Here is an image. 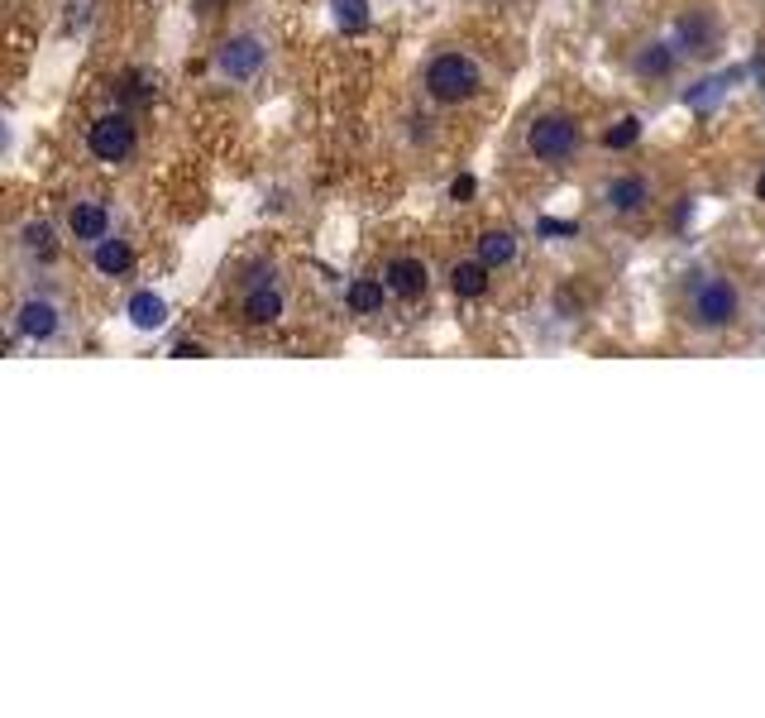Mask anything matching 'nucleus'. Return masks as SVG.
Instances as JSON below:
<instances>
[{
	"instance_id": "1",
	"label": "nucleus",
	"mask_w": 765,
	"mask_h": 718,
	"mask_svg": "<svg viewBox=\"0 0 765 718\" xmlns=\"http://www.w3.org/2000/svg\"><path fill=\"white\" fill-rule=\"evenodd\" d=\"M421 87H426V96L435 106H465V101H473L483 91V68L469 54H459V48H445V54H435L426 62Z\"/></svg>"
},
{
	"instance_id": "2",
	"label": "nucleus",
	"mask_w": 765,
	"mask_h": 718,
	"mask_svg": "<svg viewBox=\"0 0 765 718\" xmlns=\"http://www.w3.org/2000/svg\"><path fill=\"white\" fill-rule=\"evenodd\" d=\"M684 311H689L694 331H728V326L742 321V293L728 273H704L684 297Z\"/></svg>"
},
{
	"instance_id": "3",
	"label": "nucleus",
	"mask_w": 765,
	"mask_h": 718,
	"mask_svg": "<svg viewBox=\"0 0 765 718\" xmlns=\"http://www.w3.org/2000/svg\"><path fill=\"white\" fill-rule=\"evenodd\" d=\"M579 144H584V129H579L574 115L564 111H550V115H536L532 125H526V153H532L536 163H570L579 153Z\"/></svg>"
},
{
	"instance_id": "4",
	"label": "nucleus",
	"mask_w": 765,
	"mask_h": 718,
	"mask_svg": "<svg viewBox=\"0 0 765 718\" xmlns=\"http://www.w3.org/2000/svg\"><path fill=\"white\" fill-rule=\"evenodd\" d=\"M87 149H91V159H96V163H111V168L125 163V159H135V149H139L135 115H129V111H111V115H101V121H91Z\"/></svg>"
},
{
	"instance_id": "5",
	"label": "nucleus",
	"mask_w": 765,
	"mask_h": 718,
	"mask_svg": "<svg viewBox=\"0 0 765 718\" xmlns=\"http://www.w3.org/2000/svg\"><path fill=\"white\" fill-rule=\"evenodd\" d=\"M263 62H269V48H263V38H254V34H235L216 48V72L235 87L254 82V77L263 72Z\"/></svg>"
},
{
	"instance_id": "6",
	"label": "nucleus",
	"mask_w": 765,
	"mask_h": 718,
	"mask_svg": "<svg viewBox=\"0 0 765 718\" xmlns=\"http://www.w3.org/2000/svg\"><path fill=\"white\" fill-rule=\"evenodd\" d=\"M651 206V182L641 173H617L613 182H603V212L617 220H631Z\"/></svg>"
},
{
	"instance_id": "7",
	"label": "nucleus",
	"mask_w": 765,
	"mask_h": 718,
	"mask_svg": "<svg viewBox=\"0 0 765 718\" xmlns=\"http://www.w3.org/2000/svg\"><path fill=\"white\" fill-rule=\"evenodd\" d=\"M382 283H388L392 297L416 303V297H426V287H431V269H426V259H416V254H398L388 269H382Z\"/></svg>"
},
{
	"instance_id": "8",
	"label": "nucleus",
	"mask_w": 765,
	"mask_h": 718,
	"mask_svg": "<svg viewBox=\"0 0 765 718\" xmlns=\"http://www.w3.org/2000/svg\"><path fill=\"white\" fill-rule=\"evenodd\" d=\"M58 326H62V317L48 297H24L15 311V335H24V341H53Z\"/></svg>"
},
{
	"instance_id": "9",
	"label": "nucleus",
	"mask_w": 765,
	"mask_h": 718,
	"mask_svg": "<svg viewBox=\"0 0 765 718\" xmlns=\"http://www.w3.org/2000/svg\"><path fill=\"white\" fill-rule=\"evenodd\" d=\"M68 235L77 244H96L111 235V212H105V202H77L72 212H68Z\"/></svg>"
},
{
	"instance_id": "10",
	"label": "nucleus",
	"mask_w": 765,
	"mask_h": 718,
	"mask_svg": "<svg viewBox=\"0 0 765 718\" xmlns=\"http://www.w3.org/2000/svg\"><path fill=\"white\" fill-rule=\"evenodd\" d=\"M240 311H244L249 326H273V321L283 317V293L273 287V278H259V283H249Z\"/></svg>"
},
{
	"instance_id": "11",
	"label": "nucleus",
	"mask_w": 765,
	"mask_h": 718,
	"mask_svg": "<svg viewBox=\"0 0 765 718\" xmlns=\"http://www.w3.org/2000/svg\"><path fill=\"white\" fill-rule=\"evenodd\" d=\"M675 62H680V48L675 44H641L637 48V58H631V72L641 77V82H665L670 72H675Z\"/></svg>"
},
{
	"instance_id": "12",
	"label": "nucleus",
	"mask_w": 765,
	"mask_h": 718,
	"mask_svg": "<svg viewBox=\"0 0 765 718\" xmlns=\"http://www.w3.org/2000/svg\"><path fill=\"white\" fill-rule=\"evenodd\" d=\"M91 264H96L101 278H125V273L135 269V244L121 240V235H105L96 244V254H91Z\"/></svg>"
},
{
	"instance_id": "13",
	"label": "nucleus",
	"mask_w": 765,
	"mask_h": 718,
	"mask_svg": "<svg viewBox=\"0 0 765 718\" xmlns=\"http://www.w3.org/2000/svg\"><path fill=\"white\" fill-rule=\"evenodd\" d=\"M718 44V30L713 20L704 15V10H689V15L680 20V54H694V58H708Z\"/></svg>"
},
{
	"instance_id": "14",
	"label": "nucleus",
	"mask_w": 765,
	"mask_h": 718,
	"mask_svg": "<svg viewBox=\"0 0 765 718\" xmlns=\"http://www.w3.org/2000/svg\"><path fill=\"white\" fill-rule=\"evenodd\" d=\"M488 269L483 259H465V264H455L450 269V287H455V297H465V303H479V297L488 293Z\"/></svg>"
},
{
	"instance_id": "15",
	"label": "nucleus",
	"mask_w": 765,
	"mask_h": 718,
	"mask_svg": "<svg viewBox=\"0 0 765 718\" xmlns=\"http://www.w3.org/2000/svg\"><path fill=\"white\" fill-rule=\"evenodd\" d=\"M382 297H388V283L382 278H354L345 287V307L354 311V317H374V311H382Z\"/></svg>"
},
{
	"instance_id": "16",
	"label": "nucleus",
	"mask_w": 765,
	"mask_h": 718,
	"mask_svg": "<svg viewBox=\"0 0 765 718\" xmlns=\"http://www.w3.org/2000/svg\"><path fill=\"white\" fill-rule=\"evenodd\" d=\"M479 259L488 269H507L512 259H517V240H512V230H483L479 235Z\"/></svg>"
},
{
	"instance_id": "17",
	"label": "nucleus",
	"mask_w": 765,
	"mask_h": 718,
	"mask_svg": "<svg viewBox=\"0 0 765 718\" xmlns=\"http://www.w3.org/2000/svg\"><path fill=\"white\" fill-rule=\"evenodd\" d=\"M129 321H135L139 331H158V326H168V303L144 287V293L129 297Z\"/></svg>"
},
{
	"instance_id": "18",
	"label": "nucleus",
	"mask_w": 765,
	"mask_h": 718,
	"mask_svg": "<svg viewBox=\"0 0 765 718\" xmlns=\"http://www.w3.org/2000/svg\"><path fill=\"white\" fill-rule=\"evenodd\" d=\"M24 250H30L34 259H53V254H58V240H53L48 220H30V226H24Z\"/></svg>"
},
{
	"instance_id": "19",
	"label": "nucleus",
	"mask_w": 765,
	"mask_h": 718,
	"mask_svg": "<svg viewBox=\"0 0 765 718\" xmlns=\"http://www.w3.org/2000/svg\"><path fill=\"white\" fill-rule=\"evenodd\" d=\"M641 139V121L637 115H627V121H617L608 135H603V144H608V149H631V144Z\"/></svg>"
},
{
	"instance_id": "20",
	"label": "nucleus",
	"mask_w": 765,
	"mask_h": 718,
	"mask_svg": "<svg viewBox=\"0 0 765 718\" xmlns=\"http://www.w3.org/2000/svg\"><path fill=\"white\" fill-rule=\"evenodd\" d=\"M335 15H340V24H345L350 34L368 30V5H364V0H335Z\"/></svg>"
},
{
	"instance_id": "21",
	"label": "nucleus",
	"mask_w": 765,
	"mask_h": 718,
	"mask_svg": "<svg viewBox=\"0 0 765 718\" xmlns=\"http://www.w3.org/2000/svg\"><path fill=\"white\" fill-rule=\"evenodd\" d=\"M450 197H455V202H469V197H473V178H469V173L450 182Z\"/></svg>"
},
{
	"instance_id": "22",
	"label": "nucleus",
	"mask_w": 765,
	"mask_h": 718,
	"mask_svg": "<svg viewBox=\"0 0 765 718\" xmlns=\"http://www.w3.org/2000/svg\"><path fill=\"white\" fill-rule=\"evenodd\" d=\"M202 355H206V345H196V341L173 345V360H202Z\"/></svg>"
},
{
	"instance_id": "23",
	"label": "nucleus",
	"mask_w": 765,
	"mask_h": 718,
	"mask_svg": "<svg viewBox=\"0 0 765 718\" xmlns=\"http://www.w3.org/2000/svg\"><path fill=\"white\" fill-rule=\"evenodd\" d=\"M540 230L546 235H574V226H564V220H540Z\"/></svg>"
},
{
	"instance_id": "24",
	"label": "nucleus",
	"mask_w": 765,
	"mask_h": 718,
	"mask_svg": "<svg viewBox=\"0 0 765 718\" xmlns=\"http://www.w3.org/2000/svg\"><path fill=\"white\" fill-rule=\"evenodd\" d=\"M756 197H761V202H765V173H761V178H756Z\"/></svg>"
}]
</instances>
